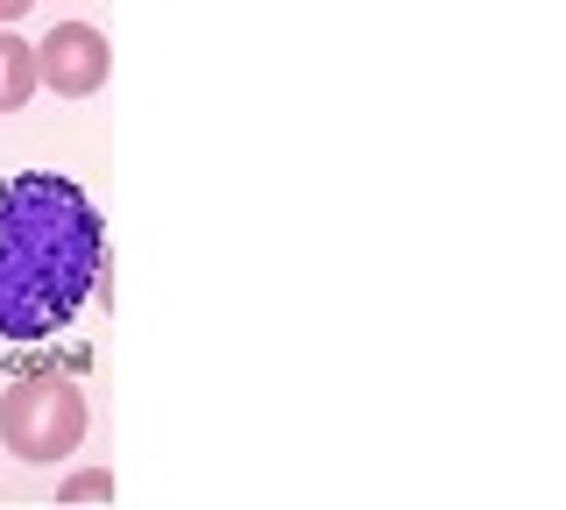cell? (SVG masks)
<instances>
[{"instance_id":"6da1fadb","label":"cell","mask_w":566,"mask_h":510,"mask_svg":"<svg viewBox=\"0 0 566 510\" xmlns=\"http://www.w3.org/2000/svg\"><path fill=\"white\" fill-rule=\"evenodd\" d=\"M106 235L71 178L29 170L0 185V341H50L99 291Z\"/></svg>"},{"instance_id":"7a4b0ae2","label":"cell","mask_w":566,"mask_h":510,"mask_svg":"<svg viewBox=\"0 0 566 510\" xmlns=\"http://www.w3.org/2000/svg\"><path fill=\"white\" fill-rule=\"evenodd\" d=\"M0 439L22 461H64L85 439V397L78 383L57 376V368H35V376H14L0 391Z\"/></svg>"},{"instance_id":"3957f363","label":"cell","mask_w":566,"mask_h":510,"mask_svg":"<svg viewBox=\"0 0 566 510\" xmlns=\"http://www.w3.org/2000/svg\"><path fill=\"white\" fill-rule=\"evenodd\" d=\"M35 72H43V85L57 100H85V93L106 85V72H114V50H106V37L93 22H57L43 43H35Z\"/></svg>"},{"instance_id":"277c9868","label":"cell","mask_w":566,"mask_h":510,"mask_svg":"<svg viewBox=\"0 0 566 510\" xmlns=\"http://www.w3.org/2000/svg\"><path fill=\"white\" fill-rule=\"evenodd\" d=\"M35 85H43V72H35V43H22L14 29H0V114H22Z\"/></svg>"},{"instance_id":"5b68a950","label":"cell","mask_w":566,"mask_h":510,"mask_svg":"<svg viewBox=\"0 0 566 510\" xmlns=\"http://www.w3.org/2000/svg\"><path fill=\"white\" fill-rule=\"evenodd\" d=\"M64 497H71V503H78V497H114V475H99V468H93V475H71Z\"/></svg>"},{"instance_id":"8992f818","label":"cell","mask_w":566,"mask_h":510,"mask_svg":"<svg viewBox=\"0 0 566 510\" xmlns=\"http://www.w3.org/2000/svg\"><path fill=\"white\" fill-rule=\"evenodd\" d=\"M29 8H35V0H0V29H8V22H22Z\"/></svg>"}]
</instances>
